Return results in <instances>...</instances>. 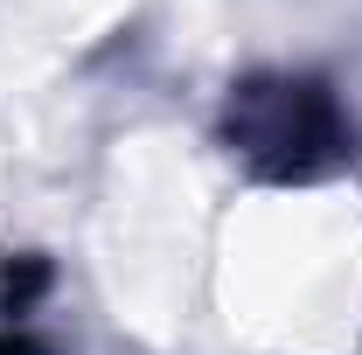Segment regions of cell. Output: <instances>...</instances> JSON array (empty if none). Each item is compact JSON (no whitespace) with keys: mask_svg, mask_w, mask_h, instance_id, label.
Instances as JSON below:
<instances>
[{"mask_svg":"<svg viewBox=\"0 0 362 355\" xmlns=\"http://www.w3.org/2000/svg\"><path fill=\"white\" fill-rule=\"evenodd\" d=\"M223 307L265 349H341L362 327V195H258L230 216Z\"/></svg>","mask_w":362,"mask_h":355,"instance_id":"6da1fadb","label":"cell"}]
</instances>
